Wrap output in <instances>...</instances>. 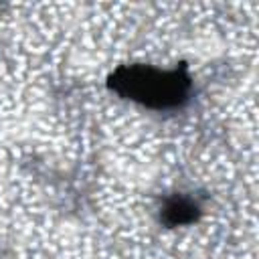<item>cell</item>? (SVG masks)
Here are the masks:
<instances>
[{
    "mask_svg": "<svg viewBox=\"0 0 259 259\" xmlns=\"http://www.w3.org/2000/svg\"><path fill=\"white\" fill-rule=\"evenodd\" d=\"M111 87L127 99H134L146 107L166 109L180 105L188 91L190 79L186 73L174 69H156L150 65H130L115 71Z\"/></svg>",
    "mask_w": 259,
    "mask_h": 259,
    "instance_id": "obj_1",
    "label": "cell"
},
{
    "mask_svg": "<svg viewBox=\"0 0 259 259\" xmlns=\"http://www.w3.org/2000/svg\"><path fill=\"white\" fill-rule=\"evenodd\" d=\"M196 214H198V204L186 196H174L162 208V221L170 227L188 225L196 219Z\"/></svg>",
    "mask_w": 259,
    "mask_h": 259,
    "instance_id": "obj_2",
    "label": "cell"
}]
</instances>
